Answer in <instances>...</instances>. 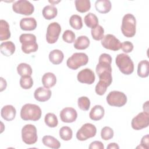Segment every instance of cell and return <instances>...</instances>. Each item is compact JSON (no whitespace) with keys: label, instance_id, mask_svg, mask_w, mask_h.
Wrapping results in <instances>:
<instances>
[{"label":"cell","instance_id":"cell-29","mask_svg":"<svg viewBox=\"0 0 149 149\" xmlns=\"http://www.w3.org/2000/svg\"><path fill=\"white\" fill-rule=\"evenodd\" d=\"M84 21L86 25L91 29L98 25V19L97 16L93 13H88L87 14L84 18Z\"/></svg>","mask_w":149,"mask_h":149},{"label":"cell","instance_id":"cell-11","mask_svg":"<svg viewBox=\"0 0 149 149\" xmlns=\"http://www.w3.org/2000/svg\"><path fill=\"white\" fill-rule=\"evenodd\" d=\"M61 31V27L57 22L50 23L47 30L46 40L49 44H54L58 40Z\"/></svg>","mask_w":149,"mask_h":149},{"label":"cell","instance_id":"cell-4","mask_svg":"<svg viewBox=\"0 0 149 149\" xmlns=\"http://www.w3.org/2000/svg\"><path fill=\"white\" fill-rule=\"evenodd\" d=\"M115 63L119 70L124 74H130L134 71L133 62L130 56L126 54H118L116 57Z\"/></svg>","mask_w":149,"mask_h":149},{"label":"cell","instance_id":"cell-1","mask_svg":"<svg viewBox=\"0 0 149 149\" xmlns=\"http://www.w3.org/2000/svg\"><path fill=\"white\" fill-rule=\"evenodd\" d=\"M41 109L37 105L26 104L21 109L20 117L24 120L37 121L41 118Z\"/></svg>","mask_w":149,"mask_h":149},{"label":"cell","instance_id":"cell-23","mask_svg":"<svg viewBox=\"0 0 149 149\" xmlns=\"http://www.w3.org/2000/svg\"><path fill=\"white\" fill-rule=\"evenodd\" d=\"M64 55L59 49H54L49 54V59L54 65H59L62 62Z\"/></svg>","mask_w":149,"mask_h":149},{"label":"cell","instance_id":"cell-10","mask_svg":"<svg viewBox=\"0 0 149 149\" xmlns=\"http://www.w3.org/2000/svg\"><path fill=\"white\" fill-rule=\"evenodd\" d=\"M149 125V113L140 112L134 117L131 122L132 127L134 130H141L148 127Z\"/></svg>","mask_w":149,"mask_h":149},{"label":"cell","instance_id":"cell-36","mask_svg":"<svg viewBox=\"0 0 149 149\" xmlns=\"http://www.w3.org/2000/svg\"><path fill=\"white\" fill-rule=\"evenodd\" d=\"M20 85L23 89H30L33 85V80L31 76H22L20 79Z\"/></svg>","mask_w":149,"mask_h":149},{"label":"cell","instance_id":"cell-33","mask_svg":"<svg viewBox=\"0 0 149 149\" xmlns=\"http://www.w3.org/2000/svg\"><path fill=\"white\" fill-rule=\"evenodd\" d=\"M73 136L72 130L70 127L63 126L59 130V136L64 141H69L72 139Z\"/></svg>","mask_w":149,"mask_h":149},{"label":"cell","instance_id":"cell-39","mask_svg":"<svg viewBox=\"0 0 149 149\" xmlns=\"http://www.w3.org/2000/svg\"><path fill=\"white\" fill-rule=\"evenodd\" d=\"M108 87V86L105 83L99 80V81L95 86V93L99 95H102L106 92Z\"/></svg>","mask_w":149,"mask_h":149},{"label":"cell","instance_id":"cell-14","mask_svg":"<svg viewBox=\"0 0 149 149\" xmlns=\"http://www.w3.org/2000/svg\"><path fill=\"white\" fill-rule=\"evenodd\" d=\"M61 120L65 123H72L77 118V113L76 109L72 107H66L63 108L59 113Z\"/></svg>","mask_w":149,"mask_h":149},{"label":"cell","instance_id":"cell-6","mask_svg":"<svg viewBox=\"0 0 149 149\" xmlns=\"http://www.w3.org/2000/svg\"><path fill=\"white\" fill-rule=\"evenodd\" d=\"M22 138L26 144L31 145L36 143L38 139L36 126L31 124L24 125L22 129Z\"/></svg>","mask_w":149,"mask_h":149},{"label":"cell","instance_id":"cell-24","mask_svg":"<svg viewBox=\"0 0 149 149\" xmlns=\"http://www.w3.org/2000/svg\"><path fill=\"white\" fill-rule=\"evenodd\" d=\"M90 40L86 36H81L74 41L73 46L77 49L83 50L87 48L90 45Z\"/></svg>","mask_w":149,"mask_h":149},{"label":"cell","instance_id":"cell-18","mask_svg":"<svg viewBox=\"0 0 149 149\" xmlns=\"http://www.w3.org/2000/svg\"><path fill=\"white\" fill-rule=\"evenodd\" d=\"M104 108L100 105H96L91 109L89 113V117L91 120L97 121L101 120L104 117Z\"/></svg>","mask_w":149,"mask_h":149},{"label":"cell","instance_id":"cell-44","mask_svg":"<svg viewBox=\"0 0 149 149\" xmlns=\"http://www.w3.org/2000/svg\"><path fill=\"white\" fill-rule=\"evenodd\" d=\"M0 80H1V84H0V91H2L3 90H5L7 86V83L6 80L3 78V77H0Z\"/></svg>","mask_w":149,"mask_h":149},{"label":"cell","instance_id":"cell-19","mask_svg":"<svg viewBox=\"0 0 149 149\" xmlns=\"http://www.w3.org/2000/svg\"><path fill=\"white\" fill-rule=\"evenodd\" d=\"M15 49V45L10 41L3 42L0 45L1 52L6 56H9L14 54Z\"/></svg>","mask_w":149,"mask_h":149},{"label":"cell","instance_id":"cell-37","mask_svg":"<svg viewBox=\"0 0 149 149\" xmlns=\"http://www.w3.org/2000/svg\"><path fill=\"white\" fill-rule=\"evenodd\" d=\"M113 130L109 126L104 127L101 131V137L104 140H109L113 137Z\"/></svg>","mask_w":149,"mask_h":149},{"label":"cell","instance_id":"cell-13","mask_svg":"<svg viewBox=\"0 0 149 149\" xmlns=\"http://www.w3.org/2000/svg\"><path fill=\"white\" fill-rule=\"evenodd\" d=\"M77 79V80L81 83L91 84L95 81V76L92 70L88 68H86L78 73Z\"/></svg>","mask_w":149,"mask_h":149},{"label":"cell","instance_id":"cell-17","mask_svg":"<svg viewBox=\"0 0 149 149\" xmlns=\"http://www.w3.org/2000/svg\"><path fill=\"white\" fill-rule=\"evenodd\" d=\"M20 27L24 31H32L37 27V22L34 17H24L20 21Z\"/></svg>","mask_w":149,"mask_h":149},{"label":"cell","instance_id":"cell-5","mask_svg":"<svg viewBox=\"0 0 149 149\" xmlns=\"http://www.w3.org/2000/svg\"><path fill=\"white\" fill-rule=\"evenodd\" d=\"M88 62V56L83 52L74 53L67 61L68 67L72 70H76L81 66L86 65Z\"/></svg>","mask_w":149,"mask_h":149},{"label":"cell","instance_id":"cell-12","mask_svg":"<svg viewBox=\"0 0 149 149\" xmlns=\"http://www.w3.org/2000/svg\"><path fill=\"white\" fill-rule=\"evenodd\" d=\"M101 45L105 49L116 51L121 48L122 43L115 36L108 34L101 40Z\"/></svg>","mask_w":149,"mask_h":149},{"label":"cell","instance_id":"cell-32","mask_svg":"<svg viewBox=\"0 0 149 149\" xmlns=\"http://www.w3.org/2000/svg\"><path fill=\"white\" fill-rule=\"evenodd\" d=\"M44 122L47 126L49 127H55L58 124V118L53 113H47L44 118Z\"/></svg>","mask_w":149,"mask_h":149},{"label":"cell","instance_id":"cell-31","mask_svg":"<svg viewBox=\"0 0 149 149\" xmlns=\"http://www.w3.org/2000/svg\"><path fill=\"white\" fill-rule=\"evenodd\" d=\"M70 26L75 30H80L83 27L82 18L78 15H73L69 19Z\"/></svg>","mask_w":149,"mask_h":149},{"label":"cell","instance_id":"cell-20","mask_svg":"<svg viewBox=\"0 0 149 149\" xmlns=\"http://www.w3.org/2000/svg\"><path fill=\"white\" fill-rule=\"evenodd\" d=\"M112 5L109 0H98L95 3L97 11L100 13H107L111 9Z\"/></svg>","mask_w":149,"mask_h":149},{"label":"cell","instance_id":"cell-21","mask_svg":"<svg viewBox=\"0 0 149 149\" xmlns=\"http://www.w3.org/2000/svg\"><path fill=\"white\" fill-rule=\"evenodd\" d=\"M41 81L44 87L46 88H51L55 85L56 83V77L53 73L47 72L42 76Z\"/></svg>","mask_w":149,"mask_h":149},{"label":"cell","instance_id":"cell-34","mask_svg":"<svg viewBox=\"0 0 149 149\" xmlns=\"http://www.w3.org/2000/svg\"><path fill=\"white\" fill-rule=\"evenodd\" d=\"M91 34L92 37L94 40L97 41L101 40L104 37V28L98 25L94 29H92L91 30Z\"/></svg>","mask_w":149,"mask_h":149},{"label":"cell","instance_id":"cell-9","mask_svg":"<svg viewBox=\"0 0 149 149\" xmlns=\"http://www.w3.org/2000/svg\"><path fill=\"white\" fill-rule=\"evenodd\" d=\"M97 133L96 127L90 123L84 124L76 133V138L80 141H85L93 137Z\"/></svg>","mask_w":149,"mask_h":149},{"label":"cell","instance_id":"cell-27","mask_svg":"<svg viewBox=\"0 0 149 149\" xmlns=\"http://www.w3.org/2000/svg\"><path fill=\"white\" fill-rule=\"evenodd\" d=\"M57 8L51 5L45 6L42 10V16L47 20H51L55 18L57 16Z\"/></svg>","mask_w":149,"mask_h":149},{"label":"cell","instance_id":"cell-7","mask_svg":"<svg viewBox=\"0 0 149 149\" xmlns=\"http://www.w3.org/2000/svg\"><path fill=\"white\" fill-rule=\"evenodd\" d=\"M106 100L110 106L121 107L127 102V97L123 92L112 91L107 96Z\"/></svg>","mask_w":149,"mask_h":149},{"label":"cell","instance_id":"cell-22","mask_svg":"<svg viewBox=\"0 0 149 149\" xmlns=\"http://www.w3.org/2000/svg\"><path fill=\"white\" fill-rule=\"evenodd\" d=\"M10 37V32L8 23L3 19L0 20V40L4 41Z\"/></svg>","mask_w":149,"mask_h":149},{"label":"cell","instance_id":"cell-46","mask_svg":"<svg viewBox=\"0 0 149 149\" xmlns=\"http://www.w3.org/2000/svg\"><path fill=\"white\" fill-rule=\"evenodd\" d=\"M143 108L144 112H149V111H148V101H146V102L143 104ZM148 113H149V112H148Z\"/></svg>","mask_w":149,"mask_h":149},{"label":"cell","instance_id":"cell-45","mask_svg":"<svg viewBox=\"0 0 149 149\" xmlns=\"http://www.w3.org/2000/svg\"><path fill=\"white\" fill-rule=\"evenodd\" d=\"M108 149H119V147L118 144L115 143H111L107 146Z\"/></svg>","mask_w":149,"mask_h":149},{"label":"cell","instance_id":"cell-16","mask_svg":"<svg viewBox=\"0 0 149 149\" xmlns=\"http://www.w3.org/2000/svg\"><path fill=\"white\" fill-rule=\"evenodd\" d=\"M16 111L15 108L11 105H7L1 109V115L2 118L6 121L13 120L16 116Z\"/></svg>","mask_w":149,"mask_h":149},{"label":"cell","instance_id":"cell-28","mask_svg":"<svg viewBox=\"0 0 149 149\" xmlns=\"http://www.w3.org/2000/svg\"><path fill=\"white\" fill-rule=\"evenodd\" d=\"M74 4L76 10L80 13H85L88 11L91 8V3L89 0H76Z\"/></svg>","mask_w":149,"mask_h":149},{"label":"cell","instance_id":"cell-42","mask_svg":"<svg viewBox=\"0 0 149 149\" xmlns=\"http://www.w3.org/2000/svg\"><path fill=\"white\" fill-rule=\"evenodd\" d=\"M98 62H107L111 64L112 62V57L109 54H102L100 55L99 59H98Z\"/></svg>","mask_w":149,"mask_h":149},{"label":"cell","instance_id":"cell-38","mask_svg":"<svg viewBox=\"0 0 149 149\" xmlns=\"http://www.w3.org/2000/svg\"><path fill=\"white\" fill-rule=\"evenodd\" d=\"M62 39L67 43H73L75 41V34L72 30H67L63 32Z\"/></svg>","mask_w":149,"mask_h":149},{"label":"cell","instance_id":"cell-43","mask_svg":"<svg viewBox=\"0 0 149 149\" xmlns=\"http://www.w3.org/2000/svg\"><path fill=\"white\" fill-rule=\"evenodd\" d=\"M89 149H104V146L101 141H94L90 143Z\"/></svg>","mask_w":149,"mask_h":149},{"label":"cell","instance_id":"cell-25","mask_svg":"<svg viewBox=\"0 0 149 149\" xmlns=\"http://www.w3.org/2000/svg\"><path fill=\"white\" fill-rule=\"evenodd\" d=\"M149 74V62L147 60L141 61L138 63L137 74L141 78L148 76Z\"/></svg>","mask_w":149,"mask_h":149},{"label":"cell","instance_id":"cell-35","mask_svg":"<svg viewBox=\"0 0 149 149\" xmlns=\"http://www.w3.org/2000/svg\"><path fill=\"white\" fill-rule=\"evenodd\" d=\"M77 104L79 108L83 111H88L90 107V100L87 97H81L77 100Z\"/></svg>","mask_w":149,"mask_h":149},{"label":"cell","instance_id":"cell-26","mask_svg":"<svg viewBox=\"0 0 149 149\" xmlns=\"http://www.w3.org/2000/svg\"><path fill=\"white\" fill-rule=\"evenodd\" d=\"M44 146L54 149H58L61 147L60 142L54 137L51 136H44L42 139Z\"/></svg>","mask_w":149,"mask_h":149},{"label":"cell","instance_id":"cell-41","mask_svg":"<svg viewBox=\"0 0 149 149\" xmlns=\"http://www.w3.org/2000/svg\"><path fill=\"white\" fill-rule=\"evenodd\" d=\"M140 148H149V136L148 134H146L144 136L140 141V146H139Z\"/></svg>","mask_w":149,"mask_h":149},{"label":"cell","instance_id":"cell-30","mask_svg":"<svg viewBox=\"0 0 149 149\" xmlns=\"http://www.w3.org/2000/svg\"><path fill=\"white\" fill-rule=\"evenodd\" d=\"M17 72L22 76H31L32 74V69L30 65L26 63H21L17 66Z\"/></svg>","mask_w":149,"mask_h":149},{"label":"cell","instance_id":"cell-15","mask_svg":"<svg viewBox=\"0 0 149 149\" xmlns=\"http://www.w3.org/2000/svg\"><path fill=\"white\" fill-rule=\"evenodd\" d=\"M51 95V91L49 88H46L45 87H40L37 88L34 93L35 99L39 102H45L49 100Z\"/></svg>","mask_w":149,"mask_h":149},{"label":"cell","instance_id":"cell-8","mask_svg":"<svg viewBox=\"0 0 149 149\" xmlns=\"http://www.w3.org/2000/svg\"><path fill=\"white\" fill-rule=\"evenodd\" d=\"M12 9L16 13L28 16L33 14L34 11V7L28 1L19 0L13 3Z\"/></svg>","mask_w":149,"mask_h":149},{"label":"cell","instance_id":"cell-2","mask_svg":"<svg viewBox=\"0 0 149 149\" xmlns=\"http://www.w3.org/2000/svg\"><path fill=\"white\" fill-rule=\"evenodd\" d=\"M122 34L127 38L133 37L136 32V20L131 13H127L123 17L121 26Z\"/></svg>","mask_w":149,"mask_h":149},{"label":"cell","instance_id":"cell-40","mask_svg":"<svg viewBox=\"0 0 149 149\" xmlns=\"http://www.w3.org/2000/svg\"><path fill=\"white\" fill-rule=\"evenodd\" d=\"M121 49L125 53H130L133 49V44L128 41H124L123 43H122Z\"/></svg>","mask_w":149,"mask_h":149},{"label":"cell","instance_id":"cell-3","mask_svg":"<svg viewBox=\"0 0 149 149\" xmlns=\"http://www.w3.org/2000/svg\"><path fill=\"white\" fill-rule=\"evenodd\" d=\"M19 41L22 44V51L27 54L35 52L38 48L36 42V37L33 34H22L19 37Z\"/></svg>","mask_w":149,"mask_h":149}]
</instances>
